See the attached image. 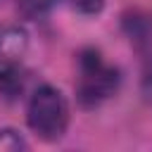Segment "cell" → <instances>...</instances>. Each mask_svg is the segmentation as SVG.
Here are the masks:
<instances>
[{"label": "cell", "mask_w": 152, "mask_h": 152, "mask_svg": "<svg viewBox=\"0 0 152 152\" xmlns=\"http://www.w3.org/2000/svg\"><path fill=\"white\" fill-rule=\"evenodd\" d=\"M119 88V71L107 64L100 52L86 50L78 57V81H76V100L81 107H97L109 100Z\"/></svg>", "instance_id": "cell-1"}, {"label": "cell", "mask_w": 152, "mask_h": 152, "mask_svg": "<svg viewBox=\"0 0 152 152\" xmlns=\"http://www.w3.org/2000/svg\"><path fill=\"white\" fill-rule=\"evenodd\" d=\"M26 119L31 131L38 138L52 142V140H59L69 126V104L57 88L40 86L28 100Z\"/></svg>", "instance_id": "cell-2"}, {"label": "cell", "mask_w": 152, "mask_h": 152, "mask_svg": "<svg viewBox=\"0 0 152 152\" xmlns=\"http://www.w3.org/2000/svg\"><path fill=\"white\" fill-rule=\"evenodd\" d=\"M124 31L138 52V57L152 66V14L150 12H133L124 19Z\"/></svg>", "instance_id": "cell-3"}, {"label": "cell", "mask_w": 152, "mask_h": 152, "mask_svg": "<svg viewBox=\"0 0 152 152\" xmlns=\"http://www.w3.org/2000/svg\"><path fill=\"white\" fill-rule=\"evenodd\" d=\"M28 36L19 26H0V62H14L24 55Z\"/></svg>", "instance_id": "cell-4"}, {"label": "cell", "mask_w": 152, "mask_h": 152, "mask_svg": "<svg viewBox=\"0 0 152 152\" xmlns=\"http://www.w3.org/2000/svg\"><path fill=\"white\" fill-rule=\"evenodd\" d=\"M24 90V74L14 62H2L0 66V95L5 100H17Z\"/></svg>", "instance_id": "cell-5"}, {"label": "cell", "mask_w": 152, "mask_h": 152, "mask_svg": "<svg viewBox=\"0 0 152 152\" xmlns=\"http://www.w3.org/2000/svg\"><path fill=\"white\" fill-rule=\"evenodd\" d=\"M19 150H26V140L12 128H2L0 131V152H19Z\"/></svg>", "instance_id": "cell-6"}, {"label": "cell", "mask_w": 152, "mask_h": 152, "mask_svg": "<svg viewBox=\"0 0 152 152\" xmlns=\"http://www.w3.org/2000/svg\"><path fill=\"white\" fill-rule=\"evenodd\" d=\"M55 5H57V0H19V10L26 17H43Z\"/></svg>", "instance_id": "cell-7"}, {"label": "cell", "mask_w": 152, "mask_h": 152, "mask_svg": "<svg viewBox=\"0 0 152 152\" xmlns=\"http://www.w3.org/2000/svg\"><path fill=\"white\" fill-rule=\"evenodd\" d=\"M69 2H71L74 10H78V12H83V14H95V12H100L102 5H104V0H69Z\"/></svg>", "instance_id": "cell-8"}]
</instances>
